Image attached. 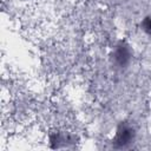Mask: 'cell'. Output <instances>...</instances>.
I'll list each match as a JSON object with an SVG mask.
<instances>
[{"label": "cell", "mask_w": 151, "mask_h": 151, "mask_svg": "<svg viewBox=\"0 0 151 151\" xmlns=\"http://www.w3.org/2000/svg\"><path fill=\"white\" fill-rule=\"evenodd\" d=\"M137 139V127L131 120H122L117 124L111 146L116 150L130 149Z\"/></svg>", "instance_id": "1"}, {"label": "cell", "mask_w": 151, "mask_h": 151, "mask_svg": "<svg viewBox=\"0 0 151 151\" xmlns=\"http://www.w3.org/2000/svg\"><path fill=\"white\" fill-rule=\"evenodd\" d=\"M133 60V48L124 39L118 40L111 48L110 63L114 70H126Z\"/></svg>", "instance_id": "2"}, {"label": "cell", "mask_w": 151, "mask_h": 151, "mask_svg": "<svg viewBox=\"0 0 151 151\" xmlns=\"http://www.w3.org/2000/svg\"><path fill=\"white\" fill-rule=\"evenodd\" d=\"M78 136L64 130H53L48 133L47 142L51 149H66L78 143Z\"/></svg>", "instance_id": "3"}, {"label": "cell", "mask_w": 151, "mask_h": 151, "mask_svg": "<svg viewBox=\"0 0 151 151\" xmlns=\"http://www.w3.org/2000/svg\"><path fill=\"white\" fill-rule=\"evenodd\" d=\"M138 27L143 33H145L147 35H151V14H147V15L143 17V19L138 24Z\"/></svg>", "instance_id": "4"}]
</instances>
